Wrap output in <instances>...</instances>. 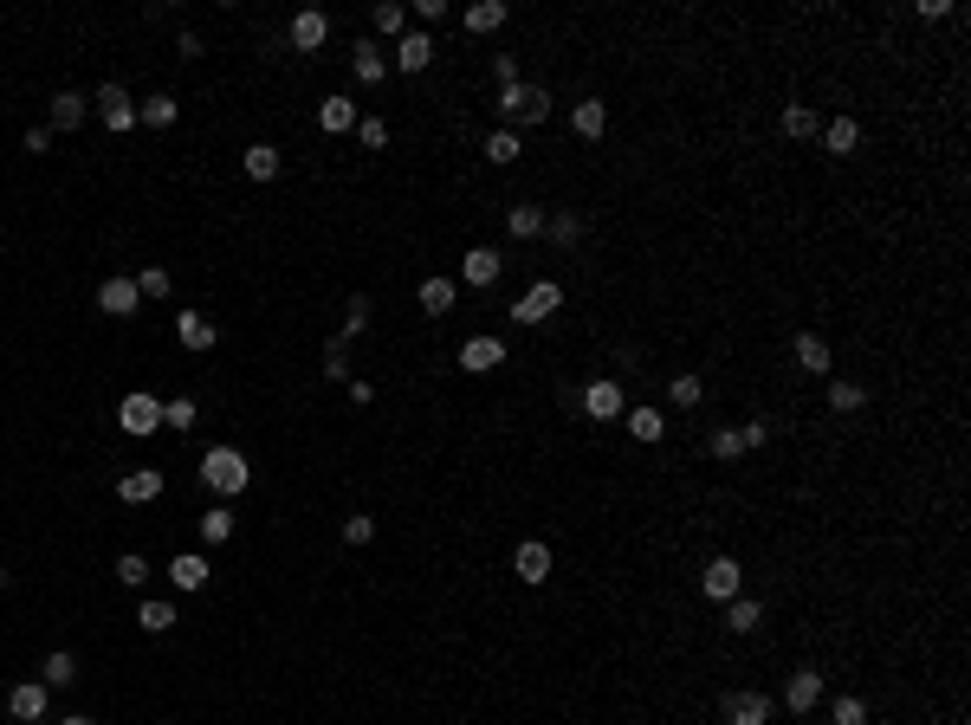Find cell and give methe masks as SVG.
Listing matches in <instances>:
<instances>
[{
	"label": "cell",
	"instance_id": "obj_1",
	"mask_svg": "<svg viewBox=\"0 0 971 725\" xmlns=\"http://www.w3.org/2000/svg\"><path fill=\"white\" fill-rule=\"evenodd\" d=\"M201 486H214V492H227V499H234V492H246L253 486V467H246V454L240 447H208V454H201Z\"/></svg>",
	"mask_w": 971,
	"mask_h": 725
},
{
	"label": "cell",
	"instance_id": "obj_2",
	"mask_svg": "<svg viewBox=\"0 0 971 725\" xmlns=\"http://www.w3.org/2000/svg\"><path fill=\"white\" fill-rule=\"evenodd\" d=\"M577 408H583L590 421H622V415H628V395H622V382H615V376H596V382H583Z\"/></svg>",
	"mask_w": 971,
	"mask_h": 725
},
{
	"label": "cell",
	"instance_id": "obj_3",
	"mask_svg": "<svg viewBox=\"0 0 971 725\" xmlns=\"http://www.w3.org/2000/svg\"><path fill=\"white\" fill-rule=\"evenodd\" d=\"M499 117H505V123H544V117H551V91H544V85H512V91H499Z\"/></svg>",
	"mask_w": 971,
	"mask_h": 725
},
{
	"label": "cell",
	"instance_id": "obj_4",
	"mask_svg": "<svg viewBox=\"0 0 971 725\" xmlns=\"http://www.w3.org/2000/svg\"><path fill=\"white\" fill-rule=\"evenodd\" d=\"M738 590H745V564H738L732 551H726V557H713V564L700 570V596H706V603H732Z\"/></svg>",
	"mask_w": 971,
	"mask_h": 725
},
{
	"label": "cell",
	"instance_id": "obj_5",
	"mask_svg": "<svg viewBox=\"0 0 971 725\" xmlns=\"http://www.w3.org/2000/svg\"><path fill=\"white\" fill-rule=\"evenodd\" d=\"M557 311H564V285H557V279H538V285H531V292L512 305V318H518V324H551Z\"/></svg>",
	"mask_w": 971,
	"mask_h": 725
},
{
	"label": "cell",
	"instance_id": "obj_6",
	"mask_svg": "<svg viewBox=\"0 0 971 725\" xmlns=\"http://www.w3.org/2000/svg\"><path fill=\"white\" fill-rule=\"evenodd\" d=\"M816 706H823V667H797V674H790V687H784V713L790 719H810Z\"/></svg>",
	"mask_w": 971,
	"mask_h": 725
},
{
	"label": "cell",
	"instance_id": "obj_7",
	"mask_svg": "<svg viewBox=\"0 0 971 725\" xmlns=\"http://www.w3.org/2000/svg\"><path fill=\"white\" fill-rule=\"evenodd\" d=\"M719 719L726 725H771V693H758V687H738L719 700Z\"/></svg>",
	"mask_w": 971,
	"mask_h": 725
},
{
	"label": "cell",
	"instance_id": "obj_8",
	"mask_svg": "<svg viewBox=\"0 0 971 725\" xmlns=\"http://www.w3.org/2000/svg\"><path fill=\"white\" fill-rule=\"evenodd\" d=\"M117 428L123 434H156L162 428V402H156V395H143V389L123 395V402H117Z\"/></svg>",
	"mask_w": 971,
	"mask_h": 725
},
{
	"label": "cell",
	"instance_id": "obj_9",
	"mask_svg": "<svg viewBox=\"0 0 971 725\" xmlns=\"http://www.w3.org/2000/svg\"><path fill=\"white\" fill-rule=\"evenodd\" d=\"M790 357H797L803 376H829L836 350H829V337H823V331H797V337H790Z\"/></svg>",
	"mask_w": 971,
	"mask_h": 725
},
{
	"label": "cell",
	"instance_id": "obj_10",
	"mask_svg": "<svg viewBox=\"0 0 971 725\" xmlns=\"http://www.w3.org/2000/svg\"><path fill=\"white\" fill-rule=\"evenodd\" d=\"M98 311H104V318H136V311H143V292H136V279H104V285H98Z\"/></svg>",
	"mask_w": 971,
	"mask_h": 725
},
{
	"label": "cell",
	"instance_id": "obj_11",
	"mask_svg": "<svg viewBox=\"0 0 971 725\" xmlns=\"http://www.w3.org/2000/svg\"><path fill=\"white\" fill-rule=\"evenodd\" d=\"M512 570H518V583H525V590H538L544 577H551V544H538V538H525L512 551Z\"/></svg>",
	"mask_w": 971,
	"mask_h": 725
},
{
	"label": "cell",
	"instance_id": "obj_12",
	"mask_svg": "<svg viewBox=\"0 0 971 725\" xmlns=\"http://www.w3.org/2000/svg\"><path fill=\"white\" fill-rule=\"evenodd\" d=\"M285 39H292V52H318L324 39H331V20H324L318 7H305V13H292V26H285Z\"/></svg>",
	"mask_w": 971,
	"mask_h": 725
},
{
	"label": "cell",
	"instance_id": "obj_13",
	"mask_svg": "<svg viewBox=\"0 0 971 725\" xmlns=\"http://www.w3.org/2000/svg\"><path fill=\"white\" fill-rule=\"evenodd\" d=\"M622 428L635 434L641 447H661L667 441V415L661 408H648V402H628V415H622Z\"/></svg>",
	"mask_w": 971,
	"mask_h": 725
},
{
	"label": "cell",
	"instance_id": "obj_14",
	"mask_svg": "<svg viewBox=\"0 0 971 725\" xmlns=\"http://www.w3.org/2000/svg\"><path fill=\"white\" fill-rule=\"evenodd\" d=\"M499 363H505L499 337H467V344H460V369H467V376H492Z\"/></svg>",
	"mask_w": 971,
	"mask_h": 725
},
{
	"label": "cell",
	"instance_id": "obj_15",
	"mask_svg": "<svg viewBox=\"0 0 971 725\" xmlns=\"http://www.w3.org/2000/svg\"><path fill=\"white\" fill-rule=\"evenodd\" d=\"M117 499L123 505H149V499H162V467H130L117 480Z\"/></svg>",
	"mask_w": 971,
	"mask_h": 725
},
{
	"label": "cell",
	"instance_id": "obj_16",
	"mask_svg": "<svg viewBox=\"0 0 971 725\" xmlns=\"http://www.w3.org/2000/svg\"><path fill=\"white\" fill-rule=\"evenodd\" d=\"M428 65H434V39L428 33H402V39H395V72L415 78V72H428Z\"/></svg>",
	"mask_w": 971,
	"mask_h": 725
},
{
	"label": "cell",
	"instance_id": "obj_17",
	"mask_svg": "<svg viewBox=\"0 0 971 725\" xmlns=\"http://www.w3.org/2000/svg\"><path fill=\"white\" fill-rule=\"evenodd\" d=\"M98 111H104V130H136V104H130V91H123V85H104L98 91Z\"/></svg>",
	"mask_w": 971,
	"mask_h": 725
},
{
	"label": "cell",
	"instance_id": "obj_18",
	"mask_svg": "<svg viewBox=\"0 0 971 725\" xmlns=\"http://www.w3.org/2000/svg\"><path fill=\"white\" fill-rule=\"evenodd\" d=\"M570 130H577L583 143H603V130H609V104H603V98L570 104Z\"/></svg>",
	"mask_w": 971,
	"mask_h": 725
},
{
	"label": "cell",
	"instance_id": "obj_19",
	"mask_svg": "<svg viewBox=\"0 0 971 725\" xmlns=\"http://www.w3.org/2000/svg\"><path fill=\"white\" fill-rule=\"evenodd\" d=\"M816 136H823L829 156H855V149H861V123H855V117H829Z\"/></svg>",
	"mask_w": 971,
	"mask_h": 725
},
{
	"label": "cell",
	"instance_id": "obj_20",
	"mask_svg": "<svg viewBox=\"0 0 971 725\" xmlns=\"http://www.w3.org/2000/svg\"><path fill=\"white\" fill-rule=\"evenodd\" d=\"M7 713L26 719V725L46 719V680H26V687H13V693H7Z\"/></svg>",
	"mask_w": 971,
	"mask_h": 725
},
{
	"label": "cell",
	"instance_id": "obj_21",
	"mask_svg": "<svg viewBox=\"0 0 971 725\" xmlns=\"http://www.w3.org/2000/svg\"><path fill=\"white\" fill-rule=\"evenodd\" d=\"M764 628V603L758 596H732L726 603V635H758Z\"/></svg>",
	"mask_w": 971,
	"mask_h": 725
},
{
	"label": "cell",
	"instance_id": "obj_22",
	"mask_svg": "<svg viewBox=\"0 0 971 725\" xmlns=\"http://www.w3.org/2000/svg\"><path fill=\"white\" fill-rule=\"evenodd\" d=\"M460 272H467V285H492L505 272V259H499V246H473L467 259H460Z\"/></svg>",
	"mask_w": 971,
	"mask_h": 725
},
{
	"label": "cell",
	"instance_id": "obj_23",
	"mask_svg": "<svg viewBox=\"0 0 971 725\" xmlns=\"http://www.w3.org/2000/svg\"><path fill=\"white\" fill-rule=\"evenodd\" d=\"M505 20H512V7H505V0H473L460 26H467V33H499Z\"/></svg>",
	"mask_w": 971,
	"mask_h": 725
},
{
	"label": "cell",
	"instance_id": "obj_24",
	"mask_svg": "<svg viewBox=\"0 0 971 725\" xmlns=\"http://www.w3.org/2000/svg\"><path fill=\"white\" fill-rule=\"evenodd\" d=\"M175 337H182V350H214V324L201 318V311H182V318H175Z\"/></svg>",
	"mask_w": 971,
	"mask_h": 725
},
{
	"label": "cell",
	"instance_id": "obj_25",
	"mask_svg": "<svg viewBox=\"0 0 971 725\" xmlns=\"http://www.w3.org/2000/svg\"><path fill=\"white\" fill-rule=\"evenodd\" d=\"M169 577H175V590H208V557H201V551H182L169 564Z\"/></svg>",
	"mask_w": 971,
	"mask_h": 725
},
{
	"label": "cell",
	"instance_id": "obj_26",
	"mask_svg": "<svg viewBox=\"0 0 971 725\" xmlns=\"http://www.w3.org/2000/svg\"><path fill=\"white\" fill-rule=\"evenodd\" d=\"M454 298H460L454 279H421V311H428V318H447V311H454Z\"/></svg>",
	"mask_w": 971,
	"mask_h": 725
},
{
	"label": "cell",
	"instance_id": "obj_27",
	"mask_svg": "<svg viewBox=\"0 0 971 725\" xmlns=\"http://www.w3.org/2000/svg\"><path fill=\"white\" fill-rule=\"evenodd\" d=\"M505 234H512V240H538L544 234V208H531V201L505 208Z\"/></svg>",
	"mask_w": 971,
	"mask_h": 725
},
{
	"label": "cell",
	"instance_id": "obj_28",
	"mask_svg": "<svg viewBox=\"0 0 971 725\" xmlns=\"http://www.w3.org/2000/svg\"><path fill=\"white\" fill-rule=\"evenodd\" d=\"M777 123H784V136H790V143H810V136L823 130V117H816L810 104H784V117H777Z\"/></svg>",
	"mask_w": 971,
	"mask_h": 725
},
{
	"label": "cell",
	"instance_id": "obj_29",
	"mask_svg": "<svg viewBox=\"0 0 971 725\" xmlns=\"http://www.w3.org/2000/svg\"><path fill=\"white\" fill-rule=\"evenodd\" d=\"M667 402H674V408H700L706 402V382L693 376V369H680V376H667Z\"/></svg>",
	"mask_w": 971,
	"mask_h": 725
},
{
	"label": "cell",
	"instance_id": "obj_30",
	"mask_svg": "<svg viewBox=\"0 0 971 725\" xmlns=\"http://www.w3.org/2000/svg\"><path fill=\"white\" fill-rule=\"evenodd\" d=\"M175 117H182V104H175L169 91H156V98H149V104H136V123H149V130H169Z\"/></svg>",
	"mask_w": 971,
	"mask_h": 725
},
{
	"label": "cell",
	"instance_id": "obj_31",
	"mask_svg": "<svg viewBox=\"0 0 971 725\" xmlns=\"http://www.w3.org/2000/svg\"><path fill=\"white\" fill-rule=\"evenodd\" d=\"M318 123H324L331 136L357 130V104H350V98H324V104H318Z\"/></svg>",
	"mask_w": 971,
	"mask_h": 725
},
{
	"label": "cell",
	"instance_id": "obj_32",
	"mask_svg": "<svg viewBox=\"0 0 971 725\" xmlns=\"http://www.w3.org/2000/svg\"><path fill=\"white\" fill-rule=\"evenodd\" d=\"M706 454H713V460H745L751 454L745 428H713V434H706Z\"/></svg>",
	"mask_w": 971,
	"mask_h": 725
},
{
	"label": "cell",
	"instance_id": "obj_33",
	"mask_svg": "<svg viewBox=\"0 0 971 725\" xmlns=\"http://www.w3.org/2000/svg\"><path fill=\"white\" fill-rule=\"evenodd\" d=\"M861 408H868L861 382H829V415H861Z\"/></svg>",
	"mask_w": 971,
	"mask_h": 725
},
{
	"label": "cell",
	"instance_id": "obj_34",
	"mask_svg": "<svg viewBox=\"0 0 971 725\" xmlns=\"http://www.w3.org/2000/svg\"><path fill=\"white\" fill-rule=\"evenodd\" d=\"M240 169L253 175V182H272V175H279V149H272V143H253V149L240 156Z\"/></svg>",
	"mask_w": 971,
	"mask_h": 725
},
{
	"label": "cell",
	"instance_id": "obj_35",
	"mask_svg": "<svg viewBox=\"0 0 971 725\" xmlns=\"http://www.w3.org/2000/svg\"><path fill=\"white\" fill-rule=\"evenodd\" d=\"M136 622H143V635H169L182 615H175V603H156V596H149V603L136 609Z\"/></svg>",
	"mask_w": 971,
	"mask_h": 725
},
{
	"label": "cell",
	"instance_id": "obj_36",
	"mask_svg": "<svg viewBox=\"0 0 971 725\" xmlns=\"http://www.w3.org/2000/svg\"><path fill=\"white\" fill-rule=\"evenodd\" d=\"M350 72H357L363 85H382V72H389V59H382V52H376V46H369V39H363V46L350 52Z\"/></svg>",
	"mask_w": 971,
	"mask_h": 725
},
{
	"label": "cell",
	"instance_id": "obj_37",
	"mask_svg": "<svg viewBox=\"0 0 971 725\" xmlns=\"http://www.w3.org/2000/svg\"><path fill=\"white\" fill-rule=\"evenodd\" d=\"M195 525H201V538H208V544H227V538H234V512H227V505H208Z\"/></svg>",
	"mask_w": 971,
	"mask_h": 725
},
{
	"label": "cell",
	"instance_id": "obj_38",
	"mask_svg": "<svg viewBox=\"0 0 971 725\" xmlns=\"http://www.w3.org/2000/svg\"><path fill=\"white\" fill-rule=\"evenodd\" d=\"M78 123H85V98H78V91H59V98H52V130H78Z\"/></svg>",
	"mask_w": 971,
	"mask_h": 725
},
{
	"label": "cell",
	"instance_id": "obj_39",
	"mask_svg": "<svg viewBox=\"0 0 971 725\" xmlns=\"http://www.w3.org/2000/svg\"><path fill=\"white\" fill-rule=\"evenodd\" d=\"M201 421V408L188 402V395H175V402H162V428H175V434H188Z\"/></svg>",
	"mask_w": 971,
	"mask_h": 725
},
{
	"label": "cell",
	"instance_id": "obj_40",
	"mask_svg": "<svg viewBox=\"0 0 971 725\" xmlns=\"http://www.w3.org/2000/svg\"><path fill=\"white\" fill-rule=\"evenodd\" d=\"M117 583H123V590H143V583H149V557L143 551H123L117 557Z\"/></svg>",
	"mask_w": 971,
	"mask_h": 725
},
{
	"label": "cell",
	"instance_id": "obj_41",
	"mask_svg": "<svg viewBox=\"0 0 971 725\" xmlns=\"http://www.w3.org/2000/svg\"><path fill=\"white\" fill-rule=\"evenodd\" d=\"M518 156H525V149H518V130H492L486 136V162H499V169H505V162H518Z\"/></svg>",
	"mask_w": 971,
	"mask_h": 725
},
{
	"label": "cell",
	"instance_id": "obj_42",
	"mask_svg": "<svg viewBox=\"0 0 971 725\" xmlns=\"http://www.w3.org/2000/svg\"><path fill=\"white\" fill-rule=\"evenodd\" d=\"M39 674H46V687H72V680H78V661H72V654H46V667H39Z\"/></svg>",
	"mask_w": 971,
	"mask_h": 725
},
{
	"label": "cell",
	"instance_id": "obj_43",
	"mask_svg": "<svg viewBox=\"0 0 971 725\" xmlns=\"http://www.w3.org/2000/svg\"><path fill=\"white\" fill-rule=\"evenodd\" d=\"M544 234H551L557 246H577L583 240V221H577V214H544Z\"/></svg>",
	"mask_w": 971,
	"mask_h": 725
},
{
	"label": "cell",
	"instance_id": "obj_44",
	"mask_svg": "<svg viewBox=\"0 0 971 725\" xmlns=\"http://www.w3.org/2000/svg\"><path fill=\"white\" fill-rule=\"evenodd\" d=\"M829 719L836 725H868V700H861V693H842V700L829 706Z\"/></svg>",
	"mask_w": 971,
	"mask_h": 725
},
{
	"label": "cell",
	"instance_id": "obj_45",
	"mask_svg": "<svg viewBox=\"0 0 971 725\" xmlns=\"http://www.w3.org/2000/svg\"><path fill=\"white\" fill-rule=\"evenodd\" d=\"M369 331V298L357 292V298H350V305H344V331H337V337H344V344H350V337H363Z\"/></svg>",
	"mask_w": 971,
	"mask_h": 725
},
{
	"label": "cell",
	"instance_id": "obj_46",
	"mask_svg": "<svg viewBox=\"0 0 971 725\" xmlns=\"http://www.w3.org/2000/svg\"><path fill=\"white\" fill-rule=\"evenodd\" d=\"M169 266H143V272H136V292H143V298H169Z\"/></svg>",
	"mask_w": 971,
	"mask_h": 725
},
{
	"label": "cell",
	"instance_id": "obj_47",
	"mask_svg": "<svg viewBox=\"0 0 971 725\" xmlns=\"http://www.w3.org/2000/svg\"><path fill=\"white\" fill-rule=\"evenodd\" d=\"M324 376H331V382L350 376V344H344V337H331V344H324Z\"/></svg>",
	"mask_w": 971,
	"mask_h": 725
},
{
	"label": "cell",
	"instance_id": "obj_48",
	"mask_svg": "<svg viewBox=\"0 0 971 725\" xmlns=\"http://www.w3.org/2000/svg\"><path fill=\"white\" fill-rule=\"evenodd\" d=\"M376 33H389V39H402V33H408V13L395 7V0H382V7H376Z\"/></svg>",
	"mask_w": 971,
	"mask_h": 725
},
{
	"label": "cell",
	"instance_id": "obj_49",
	"mask_svg": "<svg viewBox=\"0 0 971 725\" xmlns=\"http://www.w3.org/2000/svg\"><path fill=\"white\" fill-rule=\"evenodd\" d=\"M357 136H363V149H389V123L382 117H357Z\"/></svg>",
	"mask_w": 971,
	"mask_h": 725
},
{
	"label": "cell",
	"instance_id": "obj_50",
	"mask_svg": "<svg viewBox=\"0 0 971 725\" xmlns=\"http://www.w3.org/2000/svg\"><path fill=\"white\" fill-rule=\"evenodd\" d=\"M369 538H376V518H369V512L344 518V544H369Z\"/></svg>",
	"mask_w": 971,
	"mask_h": 725
},
{
	"label": "cell",
	"instance_id": "obj_51",
	"mask_svg": "<svg viewBox=\"0 0 971 725\" xmlns=\"http://www.w3.org/2000/svg\"><path fill=\"white\" fill-rule=\"evenodd\" d=\"M492 78H499V91L518 85V59H512V52H492Z\"/></svg>",
	"mask_w": 971,
	"mask_h": 725
},
{
	"label": "cell",
	"instance_id": "obj_52",
	"mask_svg": "<svg viewBox=\"0 0 971 725\" xmlns=\"http://www.w3.org/2000/svg\"><path fill=\"white\" fill-rule=\"evenodd\" d=\"M59 725H91V719H85V713H72V719H59Z\"/></svg>",
	"mask_w": 971,
	"mask_h": 725
},
{
	"label": "cell",
	"instance_id": "obj_53",
	"mask_svg": "<svg viewBox=\"0 0 971 725\" xmlns=\"http://www.w3.org/2000/svg\"><path fill=\"white\" fill-rule=\"evenodd\" d=\"M7 583H13V570H0V590H7Z\"/></svg>",
	"mask_w": 971,
	"mask_h": 725
},
{
	"label": "cell",
	"instance_id": "obj_54",
	"mask_svg": "<svg viewBox=\"0 0 971 725\" xmlns=\"http://www.w3.org/2000/svg\"><path fill=\"white\" fill-rule=\"evenodd\" d=\"M868 725H894V719H868Z\"/></svg>",
	"mask_w": 971,
	"mask_h": 725
}]
</instances>
